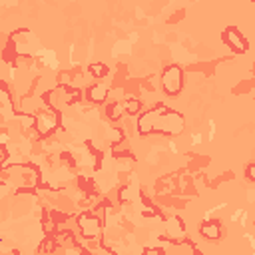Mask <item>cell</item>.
Returning <instances> with one entry per match:
<instances>
[{"label":"cell","instance_id":"cell-1","mask_svg":"<svg viewBox=\"0 0 255 255\" xmlns=\"http://www.w3.org/2000/svg\"><path fill=\"white\" fill-rule=\"evenodd\" d=\"M185 128V120L179 112L157 104L155 108L143 112L137 118V133L139 135H151V133H163V135H177Z\"/></svg>","mask_w":255,"mask_h":255},{"label":"cell","instance_id":"cell-2","mask_svg":"<svg viewBox=\"0 0 255 255\" xmlns=\"http://www.w3.org/2000/svg\"><path fill=\"white\" fill-rule=\"evenodd\" d=\"M40 185V169L34 163H2V187L14 193H32Z\"/></svg>","mask_w":255,"mask_h":255},{"label":"cell","instance_id":"cell-3","mask_svg":"<svg viewBox=\"0 0 255 255\" xmlns=\"http://www.w3.org/2000/svg\"><path fill=\"white\" fill-rule=\"evenodd\" d=\"M82 100V92L78 88H70V86H58L50 92L42 94V102L54 110H62V106H74Z\"/></svg>","mask_w":255,"mask_h":255},{"label":"cell","instance_id":"cell-4","mask_svg":"<svg viewBox=\"0 0 255 255\" xmlns=\"http://www.w3.org/2000/svg\"><path fill=\"white\" fill-rule=\"evenodd\" d=\"M36 116V133H38V139H44L48 135H52L56 131V128L60 126V112L46 106L42 110H34L32 112Z\"/></svg>","mask_w":255,"mask_h":255},{"label":"cell","instance_id":"cell-5","mask_svg":"<svg viewBox=\"0 0 255 255\" xmlns=\"http://www.w3.org/2000/svg\"><path fill=\"white\" fill-rule=\"evenodd\" d=\"M102 217L96 213V211H82L78 217H76V225L80 229V235L88 241H94L100 237L102 233Z\"/></svg>","mask_w":255,"mask_h":255},{"label":"cell","instance_id":"cell-6","mask_svg":"<svg viewBox=\"0 0 255 255\" xmlns=\"http://www.w3.org/2000/svg\"><path fill=\"white\" fill-rule=\"evenodd\" d=\"M161 88L169 98H175L183 88V70L177 64H169L161 72Z\"/></svg>","mask_w":255,"mask_h":255},{"label":"cell","instance_id":"cell-7","mask_svg":"<svg viewBox=\"0 0 255 255\" xmlns=\"http://www.w3.org/2000/svg\"><path fill=\"white\" fill-rule=\"evenodd\" d=\"M221 40L225 42L227 48H231V52L235 54H245L249 48V42L245 40V36L235 28V26H227L221 34Z\"/></svg>","mask_w":255,"mask_h":255},{"label":"cell","instance_id":"cell-8","mask_svg":"<svg viewBox=\"0 0 255 255\" xmlns=\"http://www.w3.org/2000/svg\"><path fill=\"white\" fill-rule=\"evenodd\" d=\"M199 233H201V237L215 241V239H219V237H221V223H219L217 219L203 221V223L199 225Z\"/></svg>","mask_w":255,"mask_h":255},{"label":"cell","instance_id":"cell-9","mask_svg":"<svg viewBox=\"0 0 255 255\" xmlns=\"http://www.w3.org/2000/svg\"><path fill=\"white\" fill-rule=\"evenodd\" d=\"M108 94H110V90H108V86H104V84H94V86H90L88 92H86L88 100L94 102V104H102V102H106Z\"/></svg>","mask_w":255,"mask_h":255},{"label":"cell","instance_id":"cell-10","mask_svg":"<svg viewBox=\"0 0 255 255\" xmlns=\"http://www.w3.org/2000/svg\"><path fill=\"white\" fill-rule=\"evenodd\" d=\"M124 114H126V110H124V104H122V102H112V104L106 106V116H108L112 122H118Z\"/></svg>","mask_w":255,"mask_h":255},{"label":"cell","instance_id":"cell-11","mask_svg":"<svg viewBox=\"0 0 255 255\" xmlns=\"http://www.w3.org/2000/svg\"><path fill=\"white\" fill-rule=\"evenodd\" d=\"M124 110H126L128 116H137L141 112V102L137 98H129V100L124 102Z\"/></svg>","mask_w":255,"mask_h":255},{"label":"cell","instance_id":"cell-12","mask_svg":"<svg viewBox=\"0 0 255 255\" xmlns=\"http://www.w3.org/2000/svg\"><path fill=\"white\" fill-rule=\"evenodd\" d=\"M78 185L82 187V191H86V193H90V195L98 193V191H96V183H94V179H92L90 175H80V177H78Z\"/></svg>","mask_w":255,"mask_h":255},{"label":"cell","instance_id":"cell-13","mask_svg":"<svg viewBox=\"0 0 255 255\" xmlns=\"http://www.w3.org/2000/svg\"><path fill=\"white\" fill-rule=\"evenodd\" d=\"M167 227H169V233H171L173 237H181L183 231H185V225H183L181 217H173V219L167 223Z\"/></svg>","mask_w":255,"mask_h":255},{"label":"cell","instance_id":"cell-14","mask_svg":"<svg viewBox=\"0 0 255 255\" xmlns=\"http://www.w3.org/2000/svg\"><path fill=\"white\" fill-rule=\"evenodd\" d=\"M108 72H110V68H108L106 64H102V62H98V64H90V74H92L96 80L106 78V76H108Z\"/></svg>","mask_w":255,"mask_h":255},{"label":"cell","instance_id":"cell-15","mask_svg":"<svg viewBox=\"0 0 255 255\" xmlns=\"http://www.w3.org/2000/svg\"><path fill=\"white\" fill-rule=\"evenodd\" d=\"M106 137L112 141V145H114V143H122V141H124V131H122L120 128H112V129L106 133Z\"/></svg>","mask_w":255,"mask_h":255},{"label":"cell","instance_id":"cell-16","mask_svg":"<svg viewBox=\"0 0 255 255\" xmlns=\"http://www.w3.org/2000/svg\"><path fill=\"white\" fill-rule=\"evenodd\" d=\"M245 177H247L249 181H255V163H249V165L245 167Z\"/></svg>","mask_w":255,"mask_h":255},{"label":"cell","instance_id":"cell-17","mask_svg":"<svg viewBox=\"0 0 255 255\" xmlns=\"http://www.w3.org/2000/svg\"><path fill=\"white\" fill-rule=\"evenodd\" d=\"M62 161H66L70 167H74V165H76V161H74L72 153H68V151H64V153H62Z\"/></svg>","mask_w":255,"mask_h":255},{"label":"cell","instance_id":"cell-18","mask_svg":"<svg viewBox=\"0 0 255 255\" xmlns=\"http://www.w3.org/2000/svg\"><path fill=\"white\" fill-rule=\"evenodd\" d=\"M251 2H253V4H255V0H251Z\"/></svg>","mask_w":255,"mask_h":255}]
</instances>
